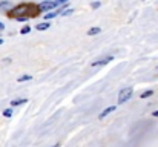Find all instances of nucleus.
<instances>
[{
    "label": "nucleus",
    "instance_id": "f03ea898",
    "mask_svg": "<svg viewBox=\"0 0 158 147\" xmlns=\"http://www.w3.org/2000/svg\"><path fill=\"white\" fill-rule=\"evenodd\" d=\"M132 94H134V89H132V88H124V89H121L120 94H118V104L126 103L129 98L132 97Z\"/></svg>",
    "mask_w": 158,
    "mask_h": 147
},
{
    "label": "nucleus",
    "instance_id": "6e6552de",
    "mask_svg": "<svg viewBox=\"0 0 158 147\" xmlns=\"http://www.w3.org/2000/svg\"><path fill=\"white\" fill-rule=\"evenodd\" d=\"M49 26H51V25H49V23H40V25H37V26H35V28H37V29H39V31H43V29H48V28H49Z\"/></svg>",
    "mask_w": 158,
    "mask_h": 147
},
{
    "label": "nucleus",
    "instance_id": "7ed1b4c3",
    "mask_svg": "<svg viewBox=\"0 0 158 147\" xmlns=\"http://www.w3.org/2000/svg\"><path fill=\"white\" fill-rule=\"evenodd\" d=\"M58 6V2H42L39 5V9L40 11H49V9H54Z\"/></svg>",
    "mask_w": 158,
    "mask_h": 147
},
{
    "label": "nucleus",
    "instance_id": "0eeeda50",
    "mask_svg": "<svg viewBox=\"0 0 158 147\" xmlns=\"http://www.w3.org/2000/svg\"><path fill=\"white\" fill-rule=\"evenodd\" d=\"M98 32H102L100 28H91V29L88 31V35H95V34H98Z\"/></svg>",
    "mask_w": 158,
    "mask_h": 147
},
{
    "label": "nucleus",
    "instance_id": "a211bd4d",
    "mask_svg": "<svg viewBox=\"0 0 158 147\" xmlns=\"http://www.w3.org/2000/svg\"><path fill=\"white\" fill-rule=\"evenodd\" d=\"M2 43H3V40H2V39H0V45H2Z\"/></svg>",
    "mask_w": 158,
    "mask_h": 147
},
{
    "label": "nucleus",
    "instance_id": "f8f14e48",
    "mask_svg": "<svg viewBox=\"0 0 158 147\" xmlns=\"http://www.w3.org/2000/svg\"><path fill=\"white\" fill-rule=\"evenodd\" d=\"M3 115H5V116H8V118H9V116H11V115H12V109H6V110H3Z\"/></svg>",
    "mask_w": 158,
    "mask_h": 147
},
{
    "label": "nucleus",
    "instance_id": "dca6fc26",
    "mask_svg": "<svg viewBox=\"0 0 158 147\" xmlns=\"http://www.w3.org/2000/svg\"><path fill=\"white\" fill-rule=\"evenodd\" d=\"M3 29H5V25H3V23L0 22V31H3Z\"/></svg>",
    "mask_w": 158,
    "mask_h": 147
},
{
    "label": "nucleus",
    "instance_id": "ddd939ff",
    "mask_svg": "<svg viewBox=\"0 0 158 147\" xmlns=\"http://www.w3.org/2000/svg\"><path fill=\"white\" fill-rule=\"evenodd\" d=\"M57 15H58V12H49V14L45 15V18H52V17H57Z\"/></svg>",
    "mask_w": 158,
    "mask_h": 147
},
{
    "label": "nucleus",
    "instance_id": "423d86ee",
    "mask_svg": "<svg viewBox=\"0 0 158 147\" xmlns=\"http://www.w3.org/2000/svg\"><path fill=\"white\" fill-rule=\"evenodd\" d=\"M25 103H28V100H26V98H23V100H12V101H11V104H12V106H19V104H25Z\"/></svg>",
    "mask_w": 158,
    "mask_h": 147
},
{
    "label": "nucleus",
    "instance_id": "1a4fd4ad",
    "mask_svg": "<svg viewBox=\"0 0 158 147\" xmlns=\"http://www.w3.org/2000/svg\"><path fill=\"white\" fill-rule=\"evenodd\" d=\"M154 95V91L151 89V91H146V92H143L141 95H140V98H148V97H152Z\"/></svg>",
    "mask_w": 158,
    "mask_h": 147
},
{
    "label": "nucleus",
    "instance_id": "f257e3e1",
    "mask_svg": "<svg viewBox=\"0 0 158 147\" xmlns=\"http://www.w3.org/2000/svg\"><path fill=\"white\" fill-rule=\"evenodd\" d=\"M40 9H39V5L35 3H22L19 6H15L12 11H9V17L12 18H17V20H26V18H34L37 15H40Z\"/></svg>",
    "mask_w": 158,
    "mask_h": 147
},
{
    "label": "nucleus",
    "instance_id": "f3484780",
    "mask_svg": "<svg viewBox=\"0 0 158 147\" xmlns=\"http://www.w3.org/2000/svg\"><path fill=\"white\" fill-rule=\"evenodd\" d=\"M154 116H158V110L157 112H154Z\"/></svg>",
    "mask_w": 158,
    "mask_h": 147
},
{
    "label": "nucleus",
    "instance_id": "9d476101",
    "mask_svg": "<svg viewBox=\"0 0 158 147\" xmlns=\"http://www.w3.org/2000/svg\"><path fill=\"white\" fill-rule=\"evenodd\" d=\"M31 78H32L31 75H22V77H19V80H17V81L20 83V81H26V80H31Z\"/></svg>",
    "mask_w": 158,
    "mask_h": 147
},
{
    "label": "nucleus",
    "instance_id": "4468645a",
    "mask_svg": "<svg viewBox=\"0 0 158 147\" xmlns=\"http://www.w3.org/2000/svg\"><path fill=\"white\" fill-rule=\"evenodd\" d=\"M72 12H74L72 9H66V11H63V12H61V15H69V14H72Z\"/></svg>",
    "mask_w": 158,
    "mask_h": 147
},
{
    "label": "nucleus",
    "instance_id": "20e7f679",
    "mask_svg": "<svg viewBox=\"0 0 158 147\" xmlns=\"http://www.w3.org/2000/svg\"><path fill=\"white\" fill-rule=\"evenodd\" d=\"M109 61H112V57H107V58L98 60V61H94V63H92V67H97V66H103V64H107Z\"/></svg>",
    "mask_w": 158,
    "mask_h": 147
},
{
    "label": "nucleus",
    "instance_id": "39448f33",
    "mask_svg": "<svg viewBox=\"0 0 158 147\" xmlns=\"http://www.w3.org/2000/svg\"><path fill=\"white\" fill-rule=\"evenodd\" d=\"M114 110H115V106H110V107H107V109H105V110H103V112L98 115V118H100V120H103L106 115H109V113H110V112H114Z\"/></svg>",
    "mask_w": 158,
    "mask_h": 147
},
{
    "label": "nucleus",
    "instance_id": "6ab92c4d",
    "mask_svg": "<svg viewBox=\"0 0 158 147\" xmlns=\"http://www.w3.org/2000/svg\"><path fill=\"white\" fill-rule=\"evenodd\" d=\"M52 147H58V146H52Z\"/></svg>",
    "mask_w": 158,
    "mask_h": 147
},
{
    "label": "nucleus",
    "instance_id": "2eb2a0df",
    "mask_svg": "<svg viewBox=\"0 0 158 147\" xmlns=\"http://www.w3.org/2000/svg\"><path fill=\"white\" fill-rule=\"evenodd\" d=\"M29 29H31L29 26H25V28L22 29V34H28V32H29Z\"/></svg>",
    "mask_w": 158,
    "mask_h": 147
},
{
    "label": "nucleus",
    "instance_id": "9b49d317",
    "mask_svg": "<svg viewBox=\"0 0 158 147\" xmlns=\"http://www.w3.org/2000/svg\"><path fill=\"white\" fill-rule=\"evenodd\" d=\"M9 6H11L9 2H2V3H0V9H8Z\"/></svg>",
    "mask_w": 158,
    "mask_h": 147
}]
</instances>
